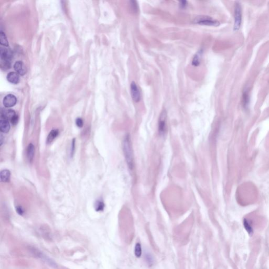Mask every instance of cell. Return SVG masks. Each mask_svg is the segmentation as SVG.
<instances>
[{
  "label": "cell",
  "mask_w": 269,
  "mask_h": 269,
  "mask_svg": "<svg viewBox=\"0 0 269 269\" xmlns=\"http://www.w3.org/2000/svg\"><path fill=\"white\" fill-rule=\"evenodd\" d=\"M74 150H75V140H73L72 142V149H71V155L74 154Z\"/></svg>",
  "instance_id": "28"
},
{
  "label": "cell",
  "mask_w": 269,
  "mask_h": 269,
  "mask_svg": "<svg viewBox=\"0 0 269 269\" xmlns=\"http://www.w3.org/2000/svg\"><path fill=\"white\" fill-rule=\"evenodd\" d=\"M14 68L17 73L20 75H24L27 73V68L23 63L21 61L16 62L14 65Z\"/></svg>",
  "instance_id": "9"
},
{
  "label": "cell",
  "mask_w": 269,
  "mask_h": 269,
  "mask_svg": "<svg viewBox=\"0 0 269 269\" xmlns=\"http://www.w3.org/2000/svg\"><path fill=\"white\" fill-rule=\"evenodd\" d=\"M0 56L1 61L10 62L12 57V54L10 50L5 48L1 47L0 50Z\"/></svg>",
  "instance_id": "8"
},
{
  "label": "cell",
  "mask_w": 269,
  "mask_h": 269,
  "mask_svg": "<svg viewBox=\"0 0 269 269\" xmlns=\"http://www.w3.org/2000/svg\"><path fill=\"white\" fill-rule=\"evenodd\" d=\"M15 112L12 109H2L1 116L11 121L17 116Z\"/></svg>",
  "instance_id": "10"
},
{
  "label": "cell",
  "mask_w": 269,
  "mask_h": 269,
  "mask_svg": "<svg viewBox=\"0 0 269 269\" xmlns=\"http://www.w3.org/2000/svg\"><path fill=\"white\" fill-rule=\"evenodd\" d=\"M7 80L11 83L17 84L20 81V77L19 74L15 72H10L7 75Z\"/></svg>",
  "instance_id": "12"
},
{
  "label": "cell",
  "mask_w": 269,
  "mask_h": 269,
  "mask_svg": "<svg viewBox=\"0 0 269 269\" xmlns=\"http://www.w3.org/2000/svg\"><path fill=\"white\" fill-rule=\"evenodd\" d=\"M11 67L10 62L7 61H1V67L3 70H7L9 69Z\"/></svg>",
  "instance_id": "23"
},
{
  "label": "cell",
  "mask_w": 269,
  "mask_h": 269,
  "mask_svg": "<svg viewBox=\"0 0 269 269\" xmlns=\"http://www.w3.org/2000/svg\"><path fill=\"white\" fill-rule=\"evenodd\" d=\"M243 99H242V102H243V105L244 107L246 108L248 107L249 105V95L248 94V92L246 91H244L243 94Z\"/></svg>",
  "instance_id": "19"
},
{
  "label": "cell",
  "mask_w": 269,
  "mask_h": 269,
  "mask_svg": "<svg viewBox=\"0 0 269 269\" xmlns=\"http://www.w3.org/2000/svg\"><path fill=\"white\" fill-rule=\"evenodd\" d=\"M10 129V125L9 121L5 118L1 116L0 119V130L4 133H8Z\"/></svg>",
  "instance_id": "11"
},
{
  "label": "cell",
  "mask_w": 269,
  "mask_h": 269,
  "mask_svg": "<svg viewBox=\"0 0 269 269\" xmlns=\"http://www.w3.org/2000/svg\"><path fill=\"white\" fill-rule=\"evenodd\" d=\"M17 211L19 215H22L24 213V210L23 208L21 207V206H18L17 207Z\"/></svg>",
  "instance_id": "26"
},
{
  "label": "cell",
  "mask_w": 269,
  "mask_h": 269,
  "mask_svg": "<svg viewBox=\"0 0 269 269\" xmlns=\"http://www.w3.org/2000/svg\"><path fill=\"white\" fill-rule=\"evenodd\" d=\"M187 2L186 1H181L180 2V7L182 9H184L186 7V6L187 5Z\"/></svg>",
  "instance_id": "27"
},
{
  "label": "cell",
  "mask_w": 269,
  "mask_h": 269,
  "mask_svg": "<svg viewBox=\"0 0 269 269\" xmlns=\"http://www.w3.org/2000/svg\"><path fill=\"white\" fill-rule=\"evenodd\" d=\"M31 252L32 253H33L34 256H36V257L38 258L40 260H43V261L45 262L47 264H49L50 266H54V267H55L56 266V263L54 262L53 260H52L51 259H50L47 256H45L44 254H43L42 252L38 250L35 249L34 248H32L31 249Z\"/></svg>",
  "instance_id": "5"
},
{
  "label": "cell",
  "mask_w": 269,
  "mask_h": 269,
  "mask_svg": "<svg viewBox=\"0 0 269 269\" xmlns=\"http://www.w3.org/2000/svg\"><path fill=\"white\" fill-rule=\"evenodd\" d=\"M167 130V112L165 110L162 111L158 121V132L162 136H164Z\"/></svg>",
  "instance_id": "4"
},
{
  "label": "cell",
  "mask_w": 269,
  "mask_h": 269,
  "mask_svg": "<svg viewBox=\"0 0 269 269\" xmlns=\"http://www.w3.org/2000/svg\"><path fill=\"white\" fill-rule=\"evenodd\" d=\"M0 43L4 46H9V42L5 33L2 31L0 32Z\"/></svg>",
  "instance_id": "18"
},
{
  "label": "cell",
  "mask_w": 269,
  "mask_h": 269,
  "mask_svg": "<svg viewBox=\"0 0 269 269\" xmlns=\"http://www.w3.org/2000/svg\"><path fill=\"white\" fill-rule=\"evenodd\" d=\"M58 134V131L57 130H52L48 134L47 139V143H50L53 141L55 138H56Z\"/></svg>",
  "instance_id": "16"
},
{
  "label": "cell",
  "mask_w": 269,
  "mask_h": 269,
  "mask_svg": "<svg viewBox=\"0 0 269 269\" xmlns=\"http://www.w3.org/2000/svg\"><path fill=\"white\" fill-rule=\"evenodd\" d=\"M193 23L196 24L209 26V27H218L220 23L211 17L205 15L197 17L193 21Z\"/></svg>",
  "instance_id": "2"
},
{
  "label": "cell",
  "mask_w": 269,
  "mask_h": 269,
  "mask_svg": "<svg viewBox=\"0 0 269 269\" xmlns=\"http://www.w3.org/2000/svg\"><path fill=\"white\" fill-rule=\"evenodd\" d=\"M242 7L240 3L237 2L235 7V23L233 30L235 31L239 30L242 23Z\"/></svg>",
  "instance_id": "3"
},
{
  "label": "cell",
  "mask_w": 269,
  "mask_h": 269,
  "mask_svg": "<svg viewBox=\"0 0 269 269\" xmlns=\"http://www.w3.org/2000/svg\"><path fill=\"white\" fill-rule=\"evenodd\" d=\"M10 172L8 170H3L1 172V181L3 182H7L9 181L10 178Z\"/></svg>",
  "instance_id": "13"
},
{
  "label": "cell",
  "mask_w": 269,
  "mask_h": 269,
  "mask_svg": "<svg viewBox=\"0 0 269 269\" xmlns=\"http://www.w3.org/2000/svg\"><path fill=\"white\" fill-rule=\"evenodd\" d=\"M34 152H35V148H34V145L32 144H29L27 149V158L30 162H32L33 159Z\"/></svg>",
  "instance_id": "14"
},
{
  "label": "cell",
  "mask_w": 269,
  "mask_h": 269,
  "mask_svg": "<svg viewBox=\"0 0 269 269\" xmlns=\"http://www.w3.org/2000/svg\"><path fill=\"white\" fill-rule=\"evenodd\" d=\"M243 225L248 233L250 235H251L253 232V228H252L251 223L246 219H244L243 220Z\"/></svg>",
  "instance_id": "15"
},
{
  "label": "cell",
  "mask_w": 269,
  "mask_h": 269,
  "mask_svg": "<svg viewBox=\"0 0 269 269\" xmlns=\"http://www.w3.org/2000/svg\"><path fill=\"white\" fill-rule=\"evenodd\" d=\"M123 147L125 157L127 163L128 167L131 170H132L134 167V160L133 152V148L131 146V140L130 136L128 134L125 137L123 144Z\"/></svg>",
  "instance_id": "1"
},
{
  "label": "cell",
  "mask_w": 269,
  "mask_h": 269,
  "mask_svg": "<svg viewBox=\"0 0 269 269\" xmlns=\"http://www.w3.org/2000/svg\"><path fill=\"white\" fill-rule=\"evenodd\" d=\"M131 92L132 99L135 103H138L140 101V92L137 84L134 81H133L131 84Z\"/></svg>",
  "instance_id": "6"
},
{
  "label": "cell",
  "mask_w": 269,
  "mask_h": 269,
  "mask_svg": "<svg viewBox=\"0 0 269 269\" xmlns=\"http://www.w3.org/2000/svg\"><path fill=\"white\" fill-rule=\"evenodd\" d=\"M17 98L13 95H7L4 98L3 105L5 107H12L17 104Z\"/></svg>",
  "instance_id": "7"
},
{
  "label": "cell",
  "mask_w": 269,
  "mask_h": 269,
  "mask_svg": "<svg viewBox=\"0 0 269 269\" xmlns=\"http://www.w3.org/2000/svg\"><path fill=\"white\" fill-rule=\"evenodd\" d=\"M131 3V9L133 10V12L136 13L138 10V5L136 1H131L130 2Z\"/></svg>",
  "instance_id": "24"
},
{
  "label": "cell",
  "mask_w": 269,
  "mask_h": 269,
  "mask_svg": "<svg viewBox=\"0 0 269 269\" xmlns=\"http://www.w3.org/2000/svg\"><path fill=\"white\" fill-rule=\"evenodd\" d=\"M200 55L201 53L199 52L197 54H196L193 57L192 60V65L195 66H198L200 63Z\"/></svg>",
  "instance_id": "21"
},
{
  "label": "cell",
  "mask_w": 269,
  "mask_h": 269,
  "mask_svg": "<svg viewBox=\"0 0 269 269\" xmlns=\"http://www.w3.org/2000/svg\"><path fill=\"white\" fill-rule=\"evenodd\" d=\"M76 124L78 127L81 128L83 126V121L81 118H78L76 120Z\"/></svg>",
  "instance_id": "25"
},
{
  "label": "cell",
  "mask_w": 269,
  "mask_h": 269,
  "mask_svg": "<svg viewBox=\"0 0 269 269\" xmlns=\"http://www.w3.org/2000/svg\"><path fill=\"white\" fill-rule=\"evenodd\" d=\"M104 203L102 201L98 200L95 203V209L97 211H103L104 208Z\"/></svg>",
  "instance_id": "22"
},
{
  "label": "cell",
  "mask_w": 269,
  "mask_h": 269,
  "mask_svg": "<svg viewBox=\"0 0 269 269\" xmlns=\"http://www.w3.org/2000/svg\"><path fill=\"white\" fill-rule=\"evenodd\" d=\"M145 259L146 262L148 264L149 266H152L154 262V259L153 256H152L150 252H147L145 253Z\"/></svg>",
  "instance_id": "17"
},
{
  "label": "cell",
  "mask_w": 269,
  "mask_h": 269,
  "mask_svg": "<svg viewBox=\"0 0 269 269\" xmlns=\"http://www.w3.org/2000/svg\"><path fill=\"white\" fill-rule=\"evenodd\" d=\"M142 253V249H141V246L139 243H136L135 247H134V254L136 257L137 258H140L141 256Z\"/></svg>",
  "instance_id": "20"
}]
</instances>
